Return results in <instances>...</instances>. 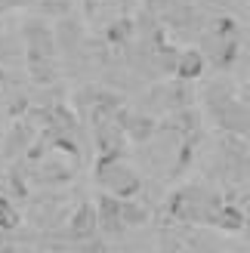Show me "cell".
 <instances>
[{"label":"cell","instance_id":"obj_1","mask_svg":"<svg viewBox=\"0 0 250 253\" xmlns=\"http://www.w3.org/2000/svg\"><path fill=\"white\" fill-rule=\"evenodd\" d=\"M99 185H102L105 195H115V198H133L136 192L142 188V176L133 164L121 161V158H105L99 164V173H96Z\"/></svg>","mask_w":250,"mask_h":253},{"label":"cell","instance_id":"obj_2","mask_svg":"<svg viewBox=\"0 0 250 253\" xmlns=\"http://www.w3.org/2000/svg\"><path fill=\"white\" fill-rule=\"evenodd\" d=\"M204 65H207V59H204L201 49H182L176 56L173 71H176V78H182V81H195V78L204 74Z\"/></svg>","mask_w":250,"mask_h":253},{"label":"cell","instance_id":"obj_3","mask_svg":"<svg viewBox=\"0 0 250 253\" xmlns=\"http://www.w3.org/2000/svg\"><path fill=\"white\" fill-rule=\"evenodd\" d=\"M99 229V219H96V207L93 204H81L74 210V216L68 219V232L71 238H90Z\"/></svg>","mask_w":250,"mask_h":253},{"label":"cell","instance_id":"obj_4","mask_svg":"<svg viewBox=\"0 0 250 253\" xmlns=\"http://www.w3.org/2000/svg\"><path fill=\"white\" fill-rule=\"evenodd\" d=\"M19 219H22V216H19V210L9 204V198H6V195H0V229H3V232L16 229Z\"/></svg>","mask_w":250,"mask_h":253}]
</instances>
